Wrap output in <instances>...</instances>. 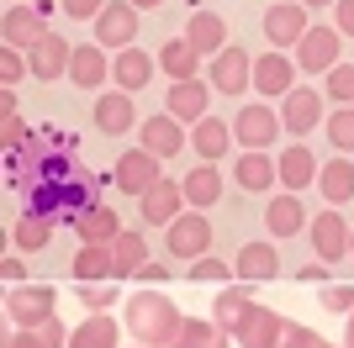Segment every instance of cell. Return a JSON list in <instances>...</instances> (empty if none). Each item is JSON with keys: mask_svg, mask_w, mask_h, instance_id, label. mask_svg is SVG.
I'll return each mask as SVG.
<instances>
[{"mask_svg": "<svg viewBox=\"0 0 354 348\" xmlns=\"http://www.w3.org/2000/svg\"><path fill=\"white\" fill-rule=\"evenodd\" d=\"M6 174L11 185L21 190H43V185H69L80 174V159H74V137L59 127H37L21 148L6 153Z\"/></svg>", "mask_w": 354, "mask_h": 348, "instance_id": "cell-1", "label": "cell"}, {"mask_svg": "<svg viewBox=\"0 0 354 348\" xmlns=\"http://www.w3.org/2000/svg\"><path fill=\"white\" fill-rule=\"evenodd\" d=\"M180 327H185V317L175 311V301L159 285H143L138 296H127V333L143 348H175Z\"/></svg>", "mask_w": 354, "mask_h": 348, "instance_id": "cell-2", "label": "cell"}, {"mask_svg": "<svg viewBox=\"0 0 354 348\" xmlns=\"http://www.w3.org/2000/svg\"><path fill=\"white\" fill-rule=\"evenodd\" d=\"M6 317H11L16 327H48V322L59 317V290L53 285H11Z\"/></svg>", "mask_w": 354, "mask_h": 348, "instance_id": "cell-3", "label": "cell"}, {"mask_svg": "<svg viewBox=\"0 0 354 348\" xmlns=\"http://www.w3.org/2000/svg\"><path fill=\"white\" fill-rule=\"evenodd\" d=\"M275 132H286L281 116L270 111V106H259V101L233 116V143L243 148V153H270V148H275Z\"/></svg>", "mask_w": 354, "mask_h": 348, "instance_id": "cell-4", "label": "cell"}, {"mask_svg": "<svg viewBox=\"0 0 354 348\" xmlns=\"http://www.w3.org/2000/svg\"><path fill=\"white\" fill-rule=\"evenodd\" d=\"M164 248H169V259H207L212 222L201 217V211H180V217L164 227Z\"/></svg>", "mask_w": 354, "mask_h": 348, "instance_id": "cell-5", "label": "cell"}, {"mask_svg": "<svg viewBox=\"0 0 354 348\" xmlns=\"http://www.w3.org/2000/svg\"><path fill=\"white\" fill-rule=\"evenodd\" d=\"M317 122H328V95L323 90H291L281 101V127L291 132L296 143H301L307 132H317Z\"/></svg>", "mask_w": 354, "mask_h": 348, "instance_id": "cell-6", "label": "cell"}, {"mask_svg": "<svg viewBox=\"0 0 354 348\" xmlns=\"http://www.w3.org/2000/svg\"><path fill=\"white\" fill-rule=\"evenodd\" d=\"M159 164H164V159H153L148 148H127V153L117 159V169H111V180H117L122 195H148V190L164 180Z\"/></svg>", "mask_w": 354, "mask_h": 348, "instance_id": "cell-7", "label": "cell"}, {"mask_svg": "<svg viewBox=\"0 0 354 348\" xmlns=\"http://www.w3.org/2000/svg\"><path fill=\"white\" fill-rule=\"evenodd\" d=\"M307 32H312V21H307V6H301V0H270V11H265L270 48H296Z\"/></svg>", "mask_w": 354, "mask_h": 348, "instance_id": "cell-8", "label": "cell"}, {"mask_svg": "<svg viewBox=\"0 0 354 348\" xmlns=\"http://www.w3.org/2000/svg\"><path fill=\"white\" fill-rule=\"evenodd\" d=\"M48 0H32V6H11V11L0 16V37H6V48H32L37 37L48 32Z\"/></svg>", "mask_w": 354, "mask_h": 348, "instance_id": "cell-9", "label": "cell"}, {"mask_svg": "<svg viewBox=\"0 0 354 348\" xmlns=\"http://www.w3.org/2000/svg\"><path fill=\"white\" fill-rule=\"evenodd\" d=\"M90 27H95V43H101V48H117V53H122V48L138 43V6H133V0H111Z\"/></svg>", "mask_w": 354, "mask_h": 348, "instance_id": "cell-10", "label": "cell"}, {"mask_svg": "<svg viewBox=\"0 0 354 348\" xmlns=\"http://www.w3.org/2000/svg\"><path fill=\"white\" fill-rule=\"evenodd\" d=\"M339 27H312L301 43H296V69H307V74H328V69H339L344 58H339Z\"/></svg>", "mask_w": 354, "mask_h": 348, "instance_id": "cell-11", "label": "cell"}, {"mask_svg": "<svg viewBox=\"0 0 354 348\" xmlns=\"http://www.w3.org/2000/svg\"><path fill=\"white\" fill-rule=\"evenodd\" d=\"M254 90L265 95V101H275V95H291L296 90V58H286L281 48H270V53L254 58Z\"/></svg>", "mask_w": 354, "mask_h": 348, "instance_id": "cell-12", "label": "cell"}, {"mask_svg": "<svg viewBox=\"0 0 354 348\" xmlns=\"http://www.w3.org/2000/svg\"><path fill=\"white\" fill-rule=\"evenodd\" d=\"M90 122H95V132H106V137H122V132L138 127V106H133V95H127V90H101V95H95Z\"/></svg>", "mask_w": 354, "mask_h": 348, "instance_id": "cell-13", "label": "cell"}, {"mask_svg": "<svg viewBox=\"0 0 354 348\" xmlns=\"http://www.w3.org/2000/svg\"><path fill=\"white\" fill-rule=\"evenodd\" d=\"M212 90H222V95H243V90H254V58L243 53V48H222L217 58H212Z\"/></svg>", "mask_w": 354, "mask_h": 348, "instance_id": "cell-14", "label": "cell"}, {"mask_svg": "<svg viewBox=\"0 0 354 348\" xmlns=\"http://www.w3.org/2000/svg\"><path fill=\"white\" fill-rule=\"evenodd\" d=\"M312 259H323V264L349 259V222H344L333 206L312 217Z\"/></svg>", "mask_w": 354, "mask_h": 348, "instance_id": "cell-15", "label": "cell"}, {"mask_svg": "<svg viewBox=\"0 0 354 348\" xmlns=\"http://www.w3.org/2000/svg\"><path fill=\"white\" fill-rule=\"evenodd\" d=\"M180 211H185V190H180V180H159L148 195H138V217H143V227H169Z\"/></svg>", "mask_w": 354, "mask_h": 348, "instance_id": "cell-16", "label": "cell"}, {"mask_svg": "<svg viewBox=\"0 0 354 348\" xmlns=\"http://www.w3.org/2000/svg\"><path fill=\"white\" fill-rule=\"evenodd\" d=\"M27 64H32V79H59L74 64V43H64L59 32H43V37L27 48Z\"/></svg>", "mask_w": 354, "mask_h": 348, "instance_id": "cell-17", "label": "cell"}, {"mask_svg": "<svg viewBox=\"0 0 354 348\" xmlns=\"http://www.w3.org/2000/svg\"><path fill=\"white\" fill-rule=\"evenodd\" d=\"M281 338H286V317L254 301V311H249L243 322H238L233 343H243V348H281Z\"/></svg>", "mask_w": 354, "mask_h": 348, "instance_id": "cell-18", "label": "cell"}, {"mask_svg": "<svg viewBox=\"0 0 354 348\" xmlns=\"http://www.w3.org/2000/svg\"><path fill=\"white\" fill-rule=\"evenodd\" d=\"M138 148H148L153 159H175L180 148H185V132H180V122L169 111H164V116H148L143 127H138Z\"/></svg>", "mask_w": 354, "mask_h": 348, "instance_id": "cell-19", "label": "cell"}, {"mask_svg": "<svg viewBox=\"0 0 354 348\" xmlns=\"http://www.w3.org/2000/svg\"><path fill=\"white\" fill-rule=\"evenodd\" d=\"M275 169H281V185L296 195V190L317 185V169H323V164L312 159V148H307V143H286V148H281V159H275Z\"/></svg>", "mask_w": 354, "mask_h": 348, "instance_id": "cell-20", "label": "cell"}, {"mask_svg": "<svg viewBox=\"0 0 354 348\" xmlns=\"http://www.w3.org/2000/svg\"><path fill=\"white\" fill-rule=\"evenodd\" d=\"M233 275L243 280V285H259V280H275L281 275V253H275V243H243L233 259Z\"/></svg>", "mask_w": 354, "mask_h": 348, "instance_id": "cell-21", "label": "cell"}, {"mask_svg": "<svg viewBox=\"0 0 354 348\" xmlns=\"http://www.w3.org/2000/svg\"><path fill=\"white\" fill-rule=\"evenodd\" d=\"M153 69H159V58H148L143 48H122L117 58H111V79H117V90H148V79H153Z\"/></svg>", "mask_w": 354, "mask_h": 348, "instance_id": "cell-22", "label": "cell"}, {"mask_svg": "<svg viewBox=\"0 0 354 348\" xmlns=\"http://www.w3.org/2000/svg\"><path fill=\"white\" fill-rule=\"evenodd\" d=\"M185 43L196 48L201 58H217L222 48H227V21H222L217 11H191V21H185Z\"/></svg>", "mask_w": 354, "mask_h": 348, "instance_id": "cell-23", "label": "cell"}, {"mask_svg": "<svg viewBox=\"0 0 354 348\" xmlns=\"http://www.w3.org/2000/svg\"><path fill=\"white\" fill-rule=\"evenodd\" d=\"M90 206H101V174L80 164V174H74L69 190H64V217H59V222H69V227H74V222L85 217Z\"/></svg>", "mask_w": 354, "mask_h": 348, "instance_id": "cell-24", "label": "cell"}, {"mask_svg": "<svg viewBox=\"0 0 354 348\" xmlns=\"http://www.w3.org/2000/svg\"><path fill=\"white\" fill-rule=\"evenodd\" d=\"M111 64H106V48L101 43H74V64H69V79L80 90H101Z\"/></svg>", "mask_w": 354, "mask_h": 348, "instance_id": "cell-25", "label": "cell"}, {"mask_svg": "<svg viewBox=\"0 0 354 348\" xmlns=\"http://www.w3.org/2000/svg\"><path fill=\"white\" fill-rule=\"evenodd\" d=\"M254 311V290L238 280V285H222L217 290V301H212V322L217 327H227V333H238V322Z\"/></svg>", "mask_w": 354, "mask_h": 348, "instance_id": "cell-26", "label": "cell"}, {"mask_svg": "<svg viewBox=\"0 0 354 348\" xmlns=\"http://www.w3.org/2000/svg\"><path fill=\"white\" fill-rule=\"evenodd\" d=\"M180 190H185V206H191V211L217 206L222 201V174H217V164H196V169L180 180Z\"/></svg>", "mask_w": 354, "mask_h": 348, "instance_id": "cell-27", "label": "cell"}, {"mask_svg": "<svg viewBox=\"0 0 354 348\" xmlns=\"http://www.w3.org/2000/svg\"><path fill=\"white\" fill-rule=\"evenodd\" d=\"M265 227H270V238H296V232L307 227V206L286 190V195H275V201L265 206Z\"/></svg>", "mask_w": 354, "mask_h": 348, "instance_id": "cell-28", "label": "cell"}, {"mask_svg": "<svg viewBox=\"0 0 354 348\" xmlns=\"http://www.w3.org/2000/svg\"><path fill=\"white\" fill-rule=\"evenodd\" d=\"M317 190H323L328 206H344L354 195V164H349V153H339V159H328L323 169H317Z\"/></svg>", "mask_w": 354, "mask_h": 348, "instance_id": "cell-29", "label": "cell"}, {"mask_svg": "<svg viewBox=\"0 0 354 348\" xmlns=\"http://www.w3.org/2000/svg\"><path fill=\"white\" fill-rule=\"evenodd\" d=\"M74 232H80V243H117V238H122L127 227H122V217H117V211H111V206L101 201V206H90L85 217L74 222Z\"/></svg>", "mask_w": 354, "mask_h": 348, "instance_id": "cell-30", "label": "cell"}, {"mask_svg": "<svg viewBox=\"0 0 354 348\" xmlns=\"http://www.w3.org/2000/svg\"><path fill=\"white\" fill-rule=\"evenodd\" d=\"M191 148L201 153V164H217L227 148H233V127L227 122H217V116H201L196 122V132H191Z\"/></svg>", "mask_w": 354, "mask_h": 348, "instance_id": "cell-31", "label": "cell"}, {"mask_svg": "<svg viewBox=\"0 0 354 348\" xmlns=\"http://www.w3.org/2000/svg\"><path fill=\"white\" fill-rule=\"evenodd\" d=\"M69 269L74 280H117V253H111V243H80Z\"/></svg>", "mask_w": 354, "mask_h": 348, "instance_id": "cell-32", "label": "cell"}, {"mask_svg": "<svg viewBox=\"0 0 354 348\" xmlns=\"http://www.w3.org/2000/svg\"><path fill=\"white\" fill-rule=\"evenodd\" d=\"M69 348H122V327L106 317V311H90V317L74 327Z\"/></svg>", "mask_w": 354, "mask_h": 348, "instance_id": "cell-33", "label": "cell"}, {"mask_svg": "<svg viewBox=\"0 0 354 348\" xmlns=\"http://www.w3.org/2000/svg\"><path fill=\"white\" fill-rule=\"evenodd\" d=\"M207 101H212V90L201 85V79H185V85H175L169 90V116H175V122H201V116H207Z\"/></svg>", "mask_w": 354, "mask_h": 348, "instance_id": "cell-34", "label": "cell"}, {"mask_svg": "<svg viewBox=\"0 0 354 348\" xmlns=\"http://www.w3.org/2000/svg\"><path fill=\"white\" fill-rule=\"evenodd\" d=\"M233 180H238V190H270L275 180H281V169H275V159L270 153H243V159L233 164Z\"/></svg>", "mask_w": 354, "mask_h": 348, "instance_id": "cell-35", "label": "cell"}, {"mask_svg": "<svg viewBox=\"0 0 354 348\" xmlns=\"http://www.w3.org/2000/svg\"><path fill=\"white\" fill-rule=\"evenodd\" d=\"M159 69L175 79V85H185V79H196L201 74V53H196L185 37H175V43H164V53H159Z\"/></svg>", "mask_w": 354, "mask_h": 348, "instance_id": "cell-36", "label": "cell"}, {"mask_svg": "<svg viewBox=\"0 0 354 348\" xmlns=\"http://www.w3.org/2000/svg\"><path fill=\"white\" fill-rule=\"evenodd\" d=\"M227 343H233V333L217 327L212 317H185V327L175 338V348H227Z\"/></svg>", "mask_w": 354, "mask_h": 348, "instance_id": "cell-37", "label": "cell"}, {"mask_svg": "<svg viewBox=\"0 0 354 348\" xmlns=\"http://www.w3.org/2000/svg\"><path fill=\"white\" fill-rule=\"evenodd\" d=\"M11 243L21 248V253H43V248L53 243V222H48V217H37V211L16 217V227H11Z\"/></svg>", "mask_w": 354, "mask_h": 348, "instance_id": "cell-38", "label": "cell"}, {"mask_svg": "<svg viewBox=\"0 0 354 348\" xmlns=\"http://www.w3.org/2000/svg\"><path fill=\"white\" fill-rule=\"evenodd\" d=\"M111 253H117V280H127V275H138L148 264V238L138 227H127L117 243H111Z\"/></svg>", "mask_w": 354, "mask_h": 348, "instance_id": "cell-39", "label": "cell"}, {"mask_svg": "<svg viewBox=\"0 0 354 348\" xmlns=\"http://www.w3.org/2000/svg\"><path fill=\"white\" fill-rule=\"evenodd\" d=\"M32 132H37V127H27V122H21L16 95H11V90H0V143H6V153H11V148H21Z\"/></svg>", "mask_w": 354, "mask_h": 348, "instance_id": "cell-40", "label": "cell"}, {"mask_svg": "<svg viewBox=\"0 0 354 348\" xmlns=\"http://www.w3.org/2000/svg\"><path fill=\"white\" fill-rule=\"evenodd\" d=\"M328 143L339 148V153H354V106H339V111H328Z\"/></svg>", "mask_w": 354, "mask_h": 348, "instance_id": "cell-41", "label": "cell"}, {"mask_svg": "<svg viewBox=\"0 0 354 348\" xmlns=\"http://www.w3.org/2000/svg\"><path fill=\"white\" fill-rule=\"evenodd\" d=\"M328 101H339V106H354V64H339V69H328V90H323Z\"/></svg>", "mask_w": 354, "mask_h": 348, "instance_id": "cell-42", "label": "cell"}, {"mask_svg": "<svg viewBox=\"0 0 354 348\" xmlns=\"http://www.w3.org/2000/svg\"><path fill=\"white\" fill-rule=\"evenodd\" d=\"M80 301H85V311H106L117 301V285L111 280H80Z\"/></svg>", "mask_w": 354, "mask_h": 348, "instance_id": "cell-43", "label": "cell"}, {"mask_svg": "<svg viewBox=\"0 0 354 348\" xmlns=\"http://www.w3.org/2000/svg\"><path fill=\"white\" fill-rule=\"evenodd\" d=\"M21 74H32V64L21 58V48H0V85L11 90L16 79H21Z\"/></svg>", "mask_w": 354, "mask_h": 348, "instance_id": "cell-44", "label": "cell"}, {"mask_svg": "<svg viewBox=\"0 0 354 348\" xmlns=\"http://www.w3.org/2000/svg\"><path fill=\"white\" fill-rule=\"evenodd\" d=\"M281 348H333V343H323V338L312 333V327H301V322H286V338H281Z\"/></svg>", "mask_w": 354, "mask_h": 348, "instance_id": "cell-45", "label": "cell"}, {"mask_svg": "<svg viewBox=\"0 0 354 348\" xmlns=\"http://www.w3.org/2000/svg\"><path fill=\"white\" fill-rule=\"evenodd\" d=\"M6 348H59V343H53L43 327H16V333L6 338Z\"/></svg>", "mask_w": 354, "mask_h": 348, "instance_id": "cell-46", "label": "cell"}, {"mask_svg": "<svg viewBox=\"0 0 354 348\" xmlns=\"http://www.w3.org/2000/svg\"><path fill=\"white\" fill-rule=\"evenodd\" d=\"M227 275H233L227 259H196L191 264V280H212V285H217V280H227Z\"/></svg>", "mask_w": 354, "mask_h": 348, "instance_id": "cell-47", "label": "cell"}, {"mask_svg": "<svg viewBox=\"0 0 354 348\" xmlns=\"http://www.w3.org/2000/svg\"><path fill=\"white\" fill-rule=\"evenodd\" d=\"M323 306L349 317V311H354V285H323Z\"/></svg>", "mask_w": 354, "mask_h": 348, "instance_id": "cell-48", "label": "cell"}, {"mask_svg": "<svg viewBox=\"0 0 354 348\" xmlns=\"http://www.w3.org/2000/svg\"><path fill=\"white\" fill-rule=\"evenodd\" d=\"M106 6H111V0H64V16H74V21H95Z\"/></svg>", "mask_w": 354, "mask_h": 348, "instance_id": "cell-49", "label": "cell"}, {"mask_svg": "<svg viewBox=\"0 0 354 348\" xmlns=\"http://www.w3.org/2000/svg\"><path fill=\"white\" fill-rule=\"evenodd\" d=\"M133 280H138V285H164V280H169V264H143Z\"/></svg>", "mask_w": 354, "mask_h": 348, "instance_id": "cell-50", "label": "cell"}, {"mask_svg": "<svg viewBox=\"0 0 354 348\" xmlns=\"http://www.w3.org/2000/svg\"><path fill=\"white\" fill-rule=\"evenodd\" d=\"M296 280H301V285H323L328 280V264L317 259V264H301V269H296Z\"/></svg>", "mask_w": 354, "mask_h": 348, "instance_id": "cell-51", "label": "cell"}, {"mask_svg": "<svg viewBox=\"0 0 354 348\" xmlns=\"http://www.w3.org/2000/svg\"><path fill=\"white\" fill-rule=\"evenodd\" d=\"M0 269H6L11 285H27V259H0Z\"/></svg>", "mask_w": 354, "mask_h": 348, "instance_id": "cell-52", "label": "cell"}, {"mask_svg": "<svg viewBox=\"0 0 354 348\" xmlns=\"http://www.w3.org/2000/svg\"><path fill=\"white\" fill-rule=\"evenodd\" d=\"M339 32L354 37V0H339Z\"/></svg>", "mask_w": 354, "mask_h": 348, "instance_id": "cell-53", "label": "cell"}, {"mask_svg": "<svg viewBox=\"0 0 354 348\" xmlns=\"http://www.w3.org/2000/svg\"><path fill=\"white\" fill-rule=\"evenodd\" d=\"M344 343L354 348V311H349V327H344Z\"/></svg>", "mask_w": 354, "mask_h": 348, "instance_id": "cell-54", "label": "cell"}, {"mask_svg": "<svg viewBox=\"0 0 354 348\" xmlns=\"http://www.w3.org/2000/svg\"><path fill=\"white\" fill-rule=\"evenodd\" d=\"M301 6H307V11H312V6H339V0H301Z\"/></svg>", "mask_w": 354, "mask_h": 348, "instance_id": "cell-55", "label": "cell"}, {"mask_svg": "<svg viewBox=\"0 0 354 348\" xmlns=\"http://www.w3.org/2000/svg\"><path fill=\"white\" fill-rule=\"evenodd\" d=\"M133 6H138V11H143V6H164V0H133Z\"/></svg>", "mask_w": 354, "mask_h": 348, "instance_id": "cell-56", "label": "cell"}, {"mask_svg": "<svg viewBox=\"0 0 354 348\" xmlns=\"http://www.w3.org/2000/svg\"><path fill=\"white\" fill-rule=\"evenodd\" d=\"M349 253H354V227H349Z\"/></svg>", "mask_w": 354, "mask_h": 348, "instance_id": "cell-57", "label": "cell"}, {"mask_svg": "<svg viewBox=\"0 0 354 348\" xmlns=\"http://www.w3.org/2000/svg\"><path fill=\"white\" fill-rule=\"evenodd\" d=\"M16 6H32V0H16Z\"/></svg>", "mask_w": 354, "mask_h": 348, "instance_id": "cell-58", "label": "cell"}, {"mask_svg": "<svg viewBox=\"0 0 354 348\" xmlns=\"http://www.w3.org/2000/svg\"><path fill=\"white\" fill-rule=\"evenodd\" d=\"M138 348H143V343H138Z\"/></svg>", "mask_w": 354, "mask_h": 348, "instance_id": "cell-59", "label": "cell"}]
</instances>
